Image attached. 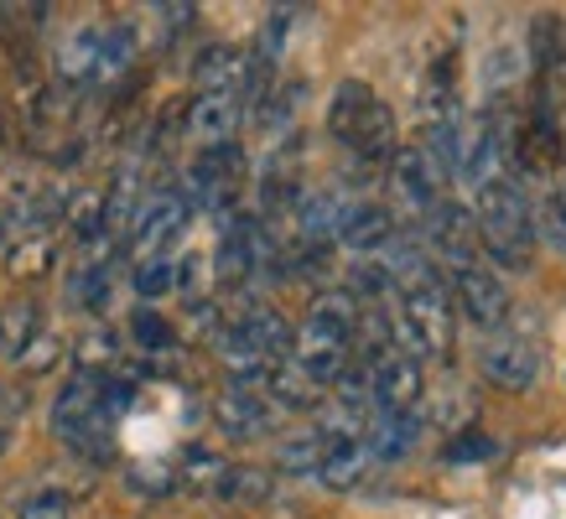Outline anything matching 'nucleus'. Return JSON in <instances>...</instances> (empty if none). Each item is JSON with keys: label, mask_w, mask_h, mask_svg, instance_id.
Segmentation results:
<instances>
[{"label": "nucleus", "mask_w": 566, "mask_h": 519, "mask_svg": "<svg viewBox=\"0 0 566 519\" xmlns=\"http://www.w3.org/2000/svg\"><path fill=\"white\" fill-rule=\"evenodd\" d=\"M473 224H479L483 255L504 265V271H525L535 250V213L531 198L510 172L483 177L473 188Z\"/></svg>", "instance_id": "obj_1"}, {"label": "nucleus", "mask_w": 566, "mask_h": 519, "mask_svg": "<svg viewBox=\"0 0 566 519\" xmlns=\"http://www.w3.org/2000/svg\"><path fill=\"white\" fill-rule=\"evenodd\" d=\"M354 338H359V301L348 292H323L312 301L307 322L292 332V363L312 384H333L348 369Z\"/></svg>", "instance_id": "obj_2"}, {"label": "nucleus", "mask_w": 566, "mask_h": 519, "mask_svg": "<svg viewBox=\"0 0 566 519\" xmlns=\"http://www.w3.org/2000/svg\"><path fill=\"white\" fill-rule=\"evenodd\" d=\"M327 130L364 161H385L395 151V109L364 78H344L327 99Z\"/></svg>", "instance_id": "obj_3"}, {"label": "nucleus", "mask_w": 566, "mask_h": 519, "mask_svg": "<svg viewBox=\"0 0 566 519\" xmlns=\"http://www.w3.org/2000/svg\"><path fill=\"white\" fill-rule=\"evenodd\" d=\"M452 296H447L442 276H427V280H411L395 292V317H390V332L400 338V353L416 359V353H437L442 359L452 348Z\"/></svg>", "instance_id": "obj_4"}, {"label": "nucleus", "mask_w": 566, "mask_h": 519, "mask_svg": "<svg viewBox=\"0 0 566 519\" xmlns=\"http://www.w3.org/2000/svg\"><path fill=\"white\" fill-rule=\"evenodd\" d=\"M240 182H244V156H240V146L229 140V146H208L198 161L188 167V177H182V198H188V208L198 213H223V208L234 203V192H240Z\"/></svg>", "instance_id": "obj_5"}, {"label": "nucleus", "mask_w": 566, "mask_h": 519, "mask_svg": "<svg viewBox=\"0 0 566 519\" xmlns=\"http://www.w3.org/2000/svg\"><path fill=\"white\" fill-rule=\"evenodd\" d=\"M192 208L182 192H156V198H146L136 213V224H130V234H125V250H130V260H161L172 255V244L182 240V229H188Z\"/></svg>", "instance_id": "obj_6"}, {"label": "nucleus", "mask_w": 566, "mask_h": 519, "mask_svg": "<svg viewBox=\"0 0 566 519\" xmlns=\"http://www.w3.org/2000/svg\"><path fill=\"white\" fill-rule=\"evenodd\" d=\"M442 182H447V172L437 167V156L427 146H400L390 156V198L400 213L427 219L431 208L442 203Z\"/></svg>", "instance_id": "obj_7"}, {"label": "nucleus", "mask_w": 566, "mask_h": 519, "mask_svg": "<svg viewBox=\"0 0 566 519\" xmlns=\"http://www.w3.org/2000/svg\"><path fill=\"white\" fill-rule=\"evenodd\" d=\"M452 311H463L473 328H489L494 332L504 322V311H510V292H504V280L483 265V260H452Z\"/></svg>", "instance_id": "obj_8"}, {"label": "nucleus", "mask_w": 566, "mask_h": 519, "mask_svg": "<svg viewBox=\"0 0 566 519\" xmlns=\"http://www.w3.org/2000/svg\"><path fill=\"white\" fill-rule=\"evenodd\" d=\"M364 374H369V400H375L385 415H411L427 380H421V363L406 359L400 348H379L375 359L364 363Z\"/></svg>", "instance_id": "obj_9"}, {"label": "nucleus", "mask_w": 566, "mask_h": 519, "mask_svg": "<svg viewBox=\"0 0 566 519\" xmlns=\"http://www.w3.org/2000/svg\"><path fill=\"white\" fill-rule=\"evenodd\" d=\"M479 369H483V380L489 384L510 390V395H525V390L535 384V374H541V359H535V348L525 343L520 332L494 328L479 348Z\"/></svg>", "instance_id": "obj_10"}, {"label": "nucleus", "mask_w": 566, "mask_h": 519, "mask_svg": "<svg viewBox=\"0 0 566 519\" xmlns=\"http://www.w3.org/2000/svg\"><path fill=\"white\" fill-rule=\"evenodd\" d=\"M395 240V213L379 203H348L344 224H338V244H344L354 260H375L385 255Z\"/></svg>", "instance_id": "obj_11"}, {"label": "nucleus", "mask_w": 566, "mask_h": 519, "mask_svg": "<svg viewBox=\"0 0 566 519\" xmlns=\"http://www.w3.org/2000/svg\"><path fill=\"white\" fill-rule=\"evenodd\" d=\"M431 224V244L442 250V260H479V224H473V208L458 203V198H442V203L427 213Z\"/></svg>", "instance_id": "obj_12"}, {"label": "nucleus", "mask_w": 566, "mask_h": 519, "mask_svg": "<svg viewBox=\"0 0 566 519\" xmlns=\"http://www.w3.org/2000/svg\"><path fill=\"white\" fill-rule=\"evenodd\" d=\"M240 115H244L240 94H192V104L182 109L188 130L203 146H229V136L240 130Z\"/></svg>", "instance_id": "obj_13"}, {"label": "nucleus", "mask_w": 566, "mask_h": 519, "mask_svg": "<svg viewBox=\"0 0 566 519\" xmlns=\"http://www.w3.org/2000/svg\"><path fill=\"white\" fill-rule=\"evenodd\" d=\"M213 421L229 442H255V436L271 432V405L260 390H223L213 400Z\"/></svg>", "instance_id": "obj_14"}, {"label": "nucleus", "mask_w": 566, "mask_h": 519, "mask_svg": "<svg viewBox=\"0 0 566 519\" xmlns=\"http://www.w3.org/2000/svg\"><path fill=\"white\" fill-rule=\"evenodd\" d=\"M192 78H198V94H240L244 99V88H250V52L219 42V47H208L198 57Z\"/></svg>", "instance_id": "obj_15"}, {"label": "nucleus", "mask_w": 566, "mask_h": 519, "mask_svg": "<svg viewBox=\"0 0 566 519\" xmlns=\"http://www.w3.org/2000/svg\"><path fill=\"white\" fill-rule=\"evenodd\" d=\"M99 47H104V32H99V27H73V32L63 36L57 57H52V68H57V88H84V84H94Z\"/></svg>", "instance_id": "obj_16"}, {"label": "nucleus", "mask_w": 566, "mask_h": 519, "mask_svg": "<svg viewBox=\"0 0 566 519\" xmlns=\"http://www.w3.org/2000/svg\"><path fill=\"white\" fill-rule=\"evenodd\" d=\"M229 328L240 332L244 343L255 348L265 363H281V359H292V322L281 317L275 307H250L240 317V322H229Z\"/></svg>", "instance_id": "obj_17"}, {"label": "nucleus", "mask_w": 566, "mask_h": 519, "mask_svg": "<svg viewBox=\"0 0 566 519\" xmlns=\"http://www.w3.org/2000/svg\"><path fill=\"white\" fill-rule=\"evenodd\" d=\"M172 467H177V488H188L198 499H219V488H223V478H229L234 463H223L213 447H188L182 463H172Z\"/></svg>", "instance_id": "obj_18"}, {"label": "nucleus", "mask_w": 566, "mask_h": 519, "mask_svg": "<svg viewBox=\"0 0 566 519\" xmlns=\"http://www.w3.org/2000/svg\"><path fill=\"white\" fill-rule=\"evenodd\" d=\"M42 332V311H36L32 296H17V301H6L0 307V359L17 363L27 348H32V338Z\"/></svg>", "instance_id": "obj_19"}, {"label": "nucleus", "mask_w": 566, "mask_h": 519, "mask_svg": "<svg viewBox=\"0 0 566 519\" xmlns=\"http://www.w3.org/2000/svg\"><path fill=\"white\" fill-rule=\"evenodd\" d=\"M369 467H375L369 447H364V442H344V447H327L317 478H323L333 494H348V488H359L364 478H369Z\"/></svg>", "instance_id": "obj_20"}, {"label": "nucleus", "mask_w": 566, "mask_h": 519, "mask_svg": "<svg viewBox=\"0 0 566 519\" xmlns=\"http://www.w3.org/2000/svg\"><path fill=\"white\" fill-rule=\"evenodd\" d=\"M416 415H385L379 411L375 421H369V432H364V447H369V457L375 463H395V457H406L416 442Z\"/></svg>", "instance_id": "obj_21"}, {"label": "nucleus", "mask_w": 566, "mask_h": 519, "mask_svg": "<svg viewBox=\"0 0 566 519\" xmlns=\"http://www.w3.org/2000/svg\"><path fill=\"white\" fill-rule=\"evenodd\" d=\"M271 494H275V473L255 463H234L219 488V499L234 504V509H260V504H271Z\"/></svg>", "instance_id": "obj_22"}, {"label": "nucleus", "mask_w": 566, "mask_h": 519, "mask_svg": "<svg viewBox=\"0 0 566 519\" xmlns=\"http://www.w3.org/2000/svg\"><path fill=\"white\" fill-rule=\"evenodd\" d=\"M260 390H271V400H275V405H286V411H312V405L323 400V384H312L292 359L271 363V374H265V384H260Z\"/></svg>", "instance_id": "obj_23"}, {"label": "nucleus", "mask_w": 566, "mask_h": 519, "mask_svg": "<svg viewBox=\"0 0 566 519\" xmlns=\"http://www.w3.org/2000/svg\"><path fill=\"white\" fill-rule=\"evenodd\" d=\"M130 63H136V27H109L104 32V47H99V68H94V84L99 88H115L130 73Z\"/></svg>", "instance_id": "obj_24"}, {"label": "nucleus", "mask_w": 566, "mask_h": 519, "mask_svg": "<svg viewBox=\"0 0 566 519\" xmlns=\"http://www.w3.org/2000/svg\"><path fill=\"white\" fill-rule=\"evenodd\" d=\"M327 457V442L317 432H296L275 442V473H317Z\"/></svg>", "instance_id": "obj_25"}, {"label": "nucleus", "mask_w": 566, "mask_h": 519, "mask_svg": "<svg viewBox=\"0 0 566 519\" xmlns=\"http://www.w3.org/2000/svg\"><path fill=\"white\" fill-rule=\"evenodd\" d=\"M531 57L541 73L566 63V21L562 17H535L531 21Z\"/></svg>", "instance_id": "obj_26"}, {"label": "nucleus", "mask_w": 566, "mask_h": 519, "mask_svg": "<svg viewBox=\"0 0 566 519\" xmlns=\"http://www.w3.org/2000/svg\"><path fill=\"white\" fill-rule=\"evenodd\" d=\"M48 265H52V240L48 234H27V240L11 244V255H6V271L17 280H36V276H48Z\"/></svg>", "instance_id": "obj_27"}, {"label": "nucleus", "mask_w": 566, "mask_h": 519, "mask_svg": "<svg viewBox=\"0 0 566 519\" xmlns=\"http://www.w3.org/2000/svg\"><path fill=\"white\" fill-rule=\"evenodd\" d=\"M125 484H130V494H140V499H167L177 488V467L172 463H130L125 467Z\"/></svg>", "instance_id": "obj_28"}, {"label": "nucleus", "mask_w": 566, "mask_h": 519, "mask_svg": "<svg viewBox=\"0 0 566 519\" xmlns=\"http://www.w3.org/2000/svg\"><path fill=\"white\" fill-rule=\"evenodd\" d=\"M130 280H136V296L151 307L156 296H167L177 292V260L172 255H161V260H140L136 271H130Z\"/></svg>", "instance_id": "obj_29"}, {"label": "nucleus", "mask_w": 566, "mask_h": 519, "mask_svg": "<svg viewBox=\"0 0 566 519\" xmlns=\"http://www.w3.org/2000/svg\"><path fill=\"white\" fill-rule=\"evenodd\" d=\"M130 338H136L146 353H161V348H172V322L156 307H140L136 317H130Z\"/></svg>", "instance_id": "obj_30"}, {"label": "nucleus", "mask_w": 566, "mask_h": 519, "mask_svg": "<svg viewBox=\"0 0 566 519\" xmlns=\"http://www.w3.org/2000/svg\"><path fill=\"white\" fill-rule=\"evenodd\" d=\"M115 359H120L115 332H88L84 343H78V369H88V374H104V369H109Z\"/></svg>", "instance_id": "obj_31"}, {"label": "nucleus", "mask_w": 566, "mask_h": 519, "mask_svg": "<svg viewBox=\"0 0 566 519\" xmlns=\"http://www.w3.org/2000/svg\"><path fill=\"white\" fill-rule=\"evenodd\" d=\"M17 519H73V504H69V494L48 488V494H32V499H21Z\"/></svg>", "instance_id": "obj_32"}, {"label": "nucleus", "mask_w": 566, "mask_h": 519, "mask_svg": "<svg viewBox=\"0 0 566 519\" xmlns=\"http://www.w3.org/2000/svg\"><path fill=\"white\" fill-rule=\"evenodd\" d=\"M57 353H63V343H57L52 332H36L32 348H27L17 363H21V374H42V369H52V363H57Z\"/></svg>", "instance_id": "obj_33"}, {"label": "nucleus", "mask_w": 566, "mask_h": 519, "mask_svg": "<svg viewBox=\"0 0 566 519\" xmlns=\"http://www.w3.org/2000/svg\"><path fill=\"white\" fill-rule=\"evenodd\" d=\"M546 240L566 255V198L562 192H551V203H546Z\"/></svg>", "instance_id": "obj_34"}, {"label": "nucleus", "mask_w": 566, "mask_h": 519, "mask_svg": "<svg viewBox=\"0 0 566 519\" xmlns=\"http://www.w3.org/2000/svg\"><path fill=\"white\" fill-rule=\"evenodd\" d=\"M489 452H494V442H483V436H463V442H452V447H447V457H452V463H468V457H489Z\"/></svg>", "instance_id": "obj_35"}, {"label": "nucleus", "mask_w": 566, "mask_h": 519, "mask_svg": "<svg viewBox=\"0 0 566 519\" xmlns=\"http://www.w3.org/2000/svg\"><path fill=\"white\" fill-rule=\"evenodd\" d=\"M11 447V405H6V400H0V452Z\"/></svg>", "instance_id": "obj_36"}, {"label": "nucleus", "mask_w": 566, "mask_h": 519, "mask_svg": "<svg viewBox=\"0 0 566 519\" xmlns=\"http://www.w3.org/2000/svg\"><path fill=\"white\" fill-rule=\"evenodd\" d=\"M6 136H11V120H6V104H0V146H6Z\"/></svg>", "instance_id": "obj_37"}, {"label": "nucleus", "mask_w": 566, "mask_h": 519, "mask_svg": "<svg viewBox=\"0 0 566 519\" xmlns=\"http://www.w3.org/2000/svg\"><path fill=\"white\" fill-rule=\"evenodd\" d=\"M562 198H566V188H562Z\"/></svg>", "instance_id": "obj_38"}]
</instances>
